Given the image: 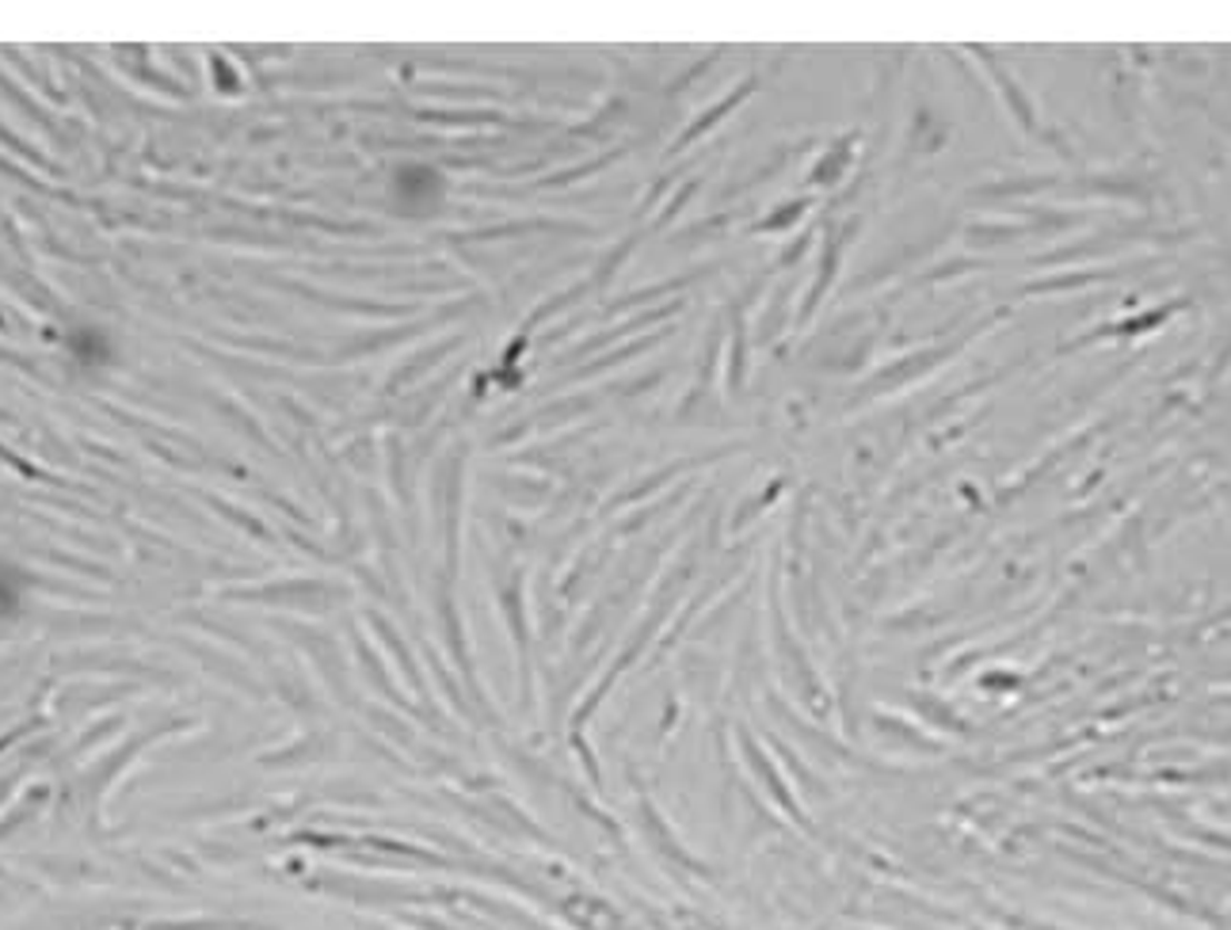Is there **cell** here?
I'll return each mask as SVG.
<instances>
[{
    "mask_svg": "<svg viewBox=\"0 0 1231 930\" xmlns=\"http://www.w3.org/2000/svg\"><path fill=\"white\" fill-rule=\"evenodd\" d=\"M27 592V580H0V614H8L16 603H20V595Z\"/></svg>",
    "mask_w": 1231,
    "mask_h": 930,
    "instance_id": "6da1fadb",
    "label": "cell"
}]
</instances>
